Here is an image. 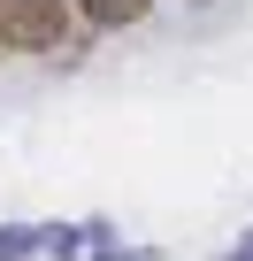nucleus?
Wrapping results in <instances>:
<instances>
[{
	"mask_svg": "<svg viewBox=\"0 0 253 261\" xmlns=\"http://www.w3.org/2000/svg\"><path fill=\"white\" fill-rule=\"evenodd\" d=\"M69 0H0V46H16V54H77L69 46Z\"/></svg>",
	"mask_w": 253,
	"mask_h": 261,
	"instance_id": "obj_1",
	"label": "nucleus"
},
{
	"mask_svg": "<svg viewBox=\"0 0 253 261\" xmlns=\"http://www.w3.org/2000/svg\"><path fill=\"white\" fill-rule=\"evenodd\" d=\"M69 8H77L92 31H123V23H146L154 0H69Z\"/></svg>",
	"mask_w": 253,
	"mask_h": 261,
	"instance_id": "obj_2",
	"label": "nucleus"
},
{
	"mask_svg": "<svg viewBox=\"0 0 253 261\" xmlns=\"http://www.w3.org/2000/svg\"><path fill=\"white\" fill-rule=\"evenodd\" d=\"M92 238H100V230H92ZM100 261H131V253H115V246H107V238H100Z\"/></svg>",
	"mask_w": 253,
	"mask_h": 261,
	"instance_id": "obj_4",
	"label": "nucleus"
},
{
	"mask_svg": "<svg viewBox=\"0 0 253 261\" xmlns=\"http://www.w3.org/2000/svg\"><path fill=\"white\" fill-rule=\"evenodd\" d=\"M23 253H46V230H23V223H8V230H0V261H23Z\"/></svg>",
	"mask_w": 253,
	"mask_h": 261,
	"instance_id": "obj_3",
	"label": "nucleus"
},
{
	"mask_svg": "<svg viewBox=\"0 0 253 261\" xmlns=\"http://www.w3.org/2000/svg\"><path fill=\"white\" fill-rule=\"evenodd\" d=\"M230 261H253V238H245V246H238V253H230Z\"/></svg>",
	"mask_w": 253,
	"mask_h": 261,
	"instance_id": "obj_5",
	"label": "nucleus"
}]
</instances>
